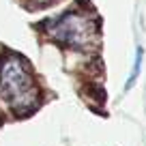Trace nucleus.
Wrapping results in <instances>:
<instances>
[{"label": "nucleus", "mask_w": 146, "mask_h": 146, "mask_svg": "<svg viewBox=\"0 0 146 146\" xmlns=\"http://www.w3.org/2000/svg\"><path fill=\"white\" fill-rule=\"evenodd\" d=\"M0 88L15 116H26L39 103V88L30 64L19 54H5L0 58Z\"/></svg>", "instance_id": "obj_1"}, {"label": "nucleus", "mask_w": 146, "mask_h": 146, "mask_svg": "<svg viewBox=\"0 0 146 146\" xmlns=\"http://www.w3.org/2000/svg\"><path fill=\"white\" fill-rule=\"evenodd\" d=\"M43 32L50 36L52 41L64 43L75 50H86L90 47L92 41H97V30L95 22L82 13H64L56 19L43 24Z\"/></svg>", "instance_id": "obj_2"}, {"label": "nucleus", "mask_w": 146, "mask_h": 146, "mask_svg": "<svg viewBox=\"0 0 146 146\" xmlns=\"http://www.w3.org/2000/svg\"><path fill=\"white\" fill-rule=\"evenodd\" d=\"M142 58H144V50L142 47H137L135 50V60H133V67H131V73H129V80L125 82V90H129V88L135 84V80L140 78V69H142Z\"/></svg>", "instance_id": "obj_3"}]
</instances>
